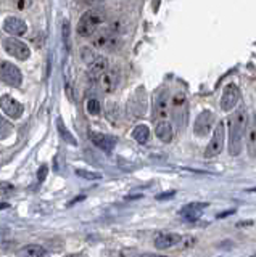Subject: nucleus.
I'll return each mask as SVG.
<instances>
[{
  "label": "nucleus",
  "instance_id": "473e14b6",
  "mask_svg": "<svg viewBox=\"0 0 256 257\" xmlns=\"http://www.w3.org/2000/svg\"><path fill=\"white\" fill-rule=\"evenodd\" d=\"M82 4H92V2H97V0H81Z\"/></svg>",
  "mask_w": 256,
  "mask_h": 257
},
{
  "label": "nucleus",
  "instance_id": "f03ea898",
  "mask_svg": "<svg viewBox=\"0 0 256 257\" xmlns=\"http://www.w3.org/2000/svg\"><path fill=\"white\" fill-rule=\"evenodd\" d=\"M105 20H107V16L102 10H87L77 23V28H76L77 34L81 37L94 36L102 24L105 23Z\"/></svg>",
  "mask_w": 256,
  "mask_h": 257
},
{
  "label": "nucleus",
  "instance_id": "b1692460",
  "mask_svg": "<svg viewBox=\"0 0 256 257\" xmlns=\"http://www.w3.org/2000/svg\"><path fill=\"white\" fill-rule=\"evenodd\" d=\"M81 56H82V60H84V63L89 66V64L94 61V60H97L99 58V55L95 53L92 48H89V47H84L82 50H81Z\"/></svg>",
  "mask_w": 256,
  "mask_h": 257
},
{
  "label": "nucleus",
  "instance_id": "393cba45",
  "mask_svg": "<svg viewBox=\"0 0 256 257\" xmlns=\"http://www.w3.org/2000/svg\"><path fill=\"white\" fill-rule=\"evenodd\" d=\"M76 175L82 177V179H86V180H100L102 179V174L86 171V169H76Z\"/></svg>",
  "mask_w": 256,
  "mask_h": 257
},
{
  "label": "nucleus",
  "instance_id": "f3484780",
  "mask_svg": "<svg viewBox=\"0 0 256 257\" xmlns=\"http://www.w3.org/2000/svg\"><path fill=\"white\" fill-rule=\"evenodd\" d=\"M155 134L163 143H169L173 140V125L167 122L166 119L158 120L156 127H155Z\"/></svg>",
  "mask_w": 256,
  "mask_h": 257
},
{
  "label": "nucleus",
  "instance_id": "72a5a7b5",
  "mask_svg": "<svg viewBox=\"0 0 256 257\" xmlns=\"http://www.w3.org/2000/svg\"><path fill=\"white\" fill-rule=\"evenodd\" d=\"M246 191H248V193H256V188H248Z\"/></svg>",
  "mask_w": 256,
  "mask_h": 257
},
{
  "label": "nucleus",
  "instance_id": "bb28decb",
  "mask_svg": "<svg viewBox=\"0 0 256 257\" xmlns=\"http://www.w3.org/2000/svg\"><path fill=\"white\" fill-rule=\"evenodd\" d=\"M195 244H197V238L195 236H182L178 246L181 249H190V247H194Z\"/></svg>",
  "mask_w": 256,
  "mask_h": 257
},
{
  "label": "nucleus",
  "instance_id": "7ed1b4c3",
  "mask_svg": "<svg viewBox=\"0 0 256 257\" xmlns=\"http://www.w3.org/2000/svg\"><path fill=\"white\" fill-rule=\"evenodd\" d=\"M224 139H226V127L222 122H218L213 131V137L208 147L205 150V156L206 158H216L222 151L224 148Z\"/></svg>",
  "mask_w": 256,
  "mask_h": 257
},
{
  "label": "nucleus",
  "instance_id": "20e7f679",
  "mask_svg": "<svg viewBox=\"0 0 256 257\" xmlns=\"http://www.w3.org/2000/svg\"><path fill=\"white\" fill-rule=\"evenodd\" d=\"M0 80L10 87H20L23 82L21 71L10 61L0 63Z\"/></svg>",
  "mask_w": 256,
  "mask_h": 257
},
{
  "label": "nucleus",
  "instance_id": "5701e85b",
  "mask_svg": "<svg viewBox=\"0 0 256 257\" xmlns=\"http://www.w3.org/2000/svg\"><path fill=\"white\" fill-rule=\"evenodd\" d=\"M86 109L89 114L92 116H99L100 114V111H102V104L97 98H89L87 100V104H86Z\"/></svg>",
  "mask_w": 256,
  "mask_h": 257
},
{
  "label": "nucleus",
  "instance_id": "4be33fe9",
  "mask_svg": "<svg viewBox=\"0 0 256 257\" xmlns=\"http://www.w3.org/2000/svg\"><path fill=\"white\" fill-rule=\"evenodd\" d=\"M248 150H250L251 156H256V120L248 131Z\"/></svg>",
  "mask_w": 256,
  "mask_h": 257
},
{
  "label": "nucleus",
  "instance_id": "cd10ccee",
  "mask_svg": "<svg viewBox=\"0 0 256 257\" xmlns=\"http://www.w3.org/2000/svg\"><path fill=\"white\" fill-rule=\"evenodd\" d=\"M13 191V185L9 182H0V195H9Z\"/></svg>",
  "mask_w": 256,
  "mask_h": 257
},
{
  "label": "nucleus",
  "instance_id": "4468645a",
  "mask_svg": "<svg viewBox=\"0 0 256 257\" xmlns=\"http://www.w3.org/2000/svg\"><path fill=\"white\" fill-rule=\"evenodd\" d=\"M205 207H208L206 203H190L186 207H182L179 214L182 217H186L187 220L194 222V220L200 219V215H202V212L205 211Z\"/></svg>",
  "mask_w": 256,
  "mask_h": 257
},
{
  "label": "nucleus",
  "instance_id": "7c9ffc66",
  "mask_svg": "<svg viewBox=\"0 0 256 257\" xmlns=\"http://www.w3.org/2000/svg\"><path fill=\"white\" fill-rule=\"evenodd\" d=\"M176 191H169V193H163L161 196H158V199H164V198H173Z\"/></svg>",
  "mask_w": 256,
  "mask_h": 257
},
{
  "label": "nucleus",
  "instance_id": "2f4dec72",
  "mask_svg": "<svg viewBox=\"0 0 256 257\" xmlns=\"http://www.w3.org/2000/svg\"><path fill=\"white\" fill-rule=\"evenodd\" d=\"M7 207H10L9 203H0V211H4V209H7Z\"/></svg>",
  "mask_w": 256,
  "mask_h": 257
},
{
  "label": "nucleus",
  "instance_id": "9d476101",
  "mask_svg": "<svg viewBox=\"0 0 256 257\" xmlns=\"http://www.w3.org/2000/svg\"><path fill=\"white\" fill-rule=\"evenodd\" d=\"M181 235H178V233L174 231H159L158 235L155 236V247L156 249H161V251H164V249H169V247H174L179 244L181 241Z\"/></svg>",
  "mask_w": 256,
  "mask_h": 257
},
{
  "label": "nucleus",
  "instance_id": "9b49d317",
  "mask_svg": "<svg viewBox=\"0 0 256 257\" xmlns=\"http://www.w3.org/2000/svg\"><path fill=\"white\" fill-rule=\"evenodd\" d=\"M118 72L115 69H107L103 74L99 77V87H100V90L102 92H105V93H113L116 90V87H118Z\"/></svg>",
  "mask_w": 256,
  "mask_h": 257
},
{
  "label": "nucleus",
  "instance_id": "0eeeda50",
  "mask_svg": "<svg viewBox=\"0 0 256 257\" xmlns=\"http://www.w3.org/2000/svg\"><path fill=\"white\" fill-rule=\"evenodd\" d=\"M92 44H94V47L100 48V50H113V48L118 45V36H116V31L110 26L108 29L99 32V34L94 37Z\"/></svg>",
  "mask_w": 256,
  "mask_h": 257
},
{
  "label": "nucleus",
  "instance_id": "6ab92c4d",
  "mask_svg": "<svg viewBox=\"0 0 256 257\" xmlns=\"http://www.w3.org/2000/svg\"><path fill=\"white\" fill-rule=\"evenodd\" d=\"M18 255H25V257H42V255H47V251H45L42 246L29 244V246H25L23 249H20Z\"/></svg>",
  "mask_w": 256,
  "mask_h": 257
},
{
  "label": "nucleus",
  "instance_id": "ddd939ff",
  "mask_svg": "<svg viewBox=\"0 0 256 257\" xmlns=\"http://www.w3.org/2000/svg\"><path fill=\"white\" fill-rule=\"evenodd\" d=\"M89 139L95 147L103 150V151H107V153H110L111 150H113L115 143H116V140L113 139V137L100 134V132H89Z\"/></svg>",
  "mask_w": 256,
  "mask_h": 257
},
{
  "label": "nucleus",
  "instance_id": "c85d7f7f",
  "mask_svg": "<svg viewBox=\"0 0 256 257\" xmlns=\"http://www.w3.org/2000/svg\"><path fill=\"white\" fill-rule=\"evenodd\" d=\"M47 174H49V166H45V164L41 166V169H39V172H37V180L39 182H44Z\"/></svg>",
  "mask_w": 256,
  "mask_h": 257
},
{
  "label": "nucleus",
  "instance_id": "c756f323",
  "mask_svg": "<svg viewBox=\"0 0 256 257\" xmlns=\"http://www.w3.org/2000/svg\"><path fill=\"white\" fill-rule=\"evenodd\" d=\"M31 2H33V0H18V8L20 10H25V8L31 5Z\"/></svg>",
  "mask_w": 256,
  "mask_h": 257
},
{
  "label": "nucleus",
  "instance_id": "1a4fd4ad",
  "mask_svg": "<svg viewBox=\"0 0 256 257\" xmlns=\"http://www.w3.org/2000/svg\"><path fill=\"white\" fill-rule=\"evenodd\" d=\"M214 124V112L213 111H202L198 114V117L195 119V124H194V134L197 137H206L208 132H211Z\"/></svg>",
  "mask_w": 256,
  "mask_h": 257
},
{
  "label": "nucleus",
  "instance_id": "f8f14e48",
  "mask_svg": "<svg viewBox=\"0 0 256 257\" xmlns=\"http://www.w3.org/2000/svg\"><path fill=\"white\" fill-rule=\"evenodd\" d=\"M4 31L9 32L10 36L18 37V36H25L26 34L28 26H26L25 21L17 18V16H9V18L4 21Z\"/></svg>",
  "mask_w": 256,
  "mask_h": 257
},
{
  "label": "nucleus",
  "instance_id": "2eb2a0df",
  "mask_svg": "<svg viewBox=\"0 0 256 257\" xmlns=\"http://www.w3.org/2000/svg\"><path fill=\"white\" fill-rule=\"evenodd\" d=\"M169 108H171V101H169V96L167 93H161L159 98L156 100L155 104V116L158 120H163L169 116Z\"/></svg>",
  "mask_w": 256,
  "mask_h": 257
},
{
  "label": "nucleus",
  "instance_id": "412c9836",
  "mask_svg": "<svg viewBox=\"0 0 256 257\" xmlns=\"http://www.w3.org/2000/svg\"><path fill=\"white\" fill-rule=\"evenodd\" d=\"M13 124L10 122L9 119L4 117V116H0V140H5V139H9V137L13 134Z\"/></svg>",
  "mask_w": 256,
  "mask_h": 257
},
{
  "label": "nucleus",
  "instance_id": "f257e3e1",
  "mask_svg": "<svg viewBox=\"0 0 256 257\" xmlns=\"http://www.w3.org/2000/svg\"><path fill=\"white\" fill-rule=\"evenodd\" d=\"M248 127V114L245 108H238L229 117V153L230 156H238L242 151V140Z\"/></svg>",
  "mask_w": 256,
  "mask_h": 257
},
{
  "label": "nucleus",
  "instance_id": "a211bd4d",
  "mask_svg": "<svg viewBox=\"0 0 256 257\" xmlns=\"http://www.w3.org/2000/svg\"><path fill=\"white\" fill-rule=\"evenodd\" d=\"M132 139L137 143H140V145L148 143V140H150V128H148V125L140 124V125L135 127L134 132H132Z\"/></svg>",
  "mask_w": 256,
  "mask_h": 257
},
{
  "label": "nucleus",
  "instance_id": "39448f33",
  "mask_svg": "<svg viewBox=\"0 0 256 257\" xmlns=\"http://www.w3.org/2000/svg\"><path fill=\"white\" fill-rule=\"evenodd\" d=\"M4 48L7 53L15 56V58L20 61H26L31 56V48L25 42H21V40L15 37H7L4 40Z\"/></svg>",
  "mask_w": 256,
  "mask_h": 257
},
{
  "label": "nucleus",
  "instance_id": "6e6552de",
  "mask_svg": "<svg viewBox=\"0 0 256 257\" xmlns=\"http://www.w3.org/2000/svg\"><path fill=\"white\" fill-rule=\"evenodd\" d=\"M0 108L7 116L12 119H20L25 112V106L12 95H2L0 96Z\"/></svg>",
  "mask_w": 256,
  "mask_h": 257
},
{
  "label": "nucleus",
  "instance_id": "423d86ee",
  "mask_svg": "<svg viewBox=\"0 0 256 257\" xmlns=\"http://www.w3.org/2000/svg\"><path fill=\"white\" fill-rule=\"evenodd\" d=\"M238 100H240V88H238V85L234 84V82L227 84L226 87H224L221 101H219L221 109L222 111H232L237 106Z\"/></svg>",
  "mask_w": 256,
  "mask_h": 257
},
{
  "label": "nucleus",
  "instance_id": "a878e982",
  "mask_svg": "<svg viewBox=\"0 0 256 257\" xmlns=\"http://www.w3.org/2000/svg\"><path fill=\"white\" fill-rule=\"evenodd\" d=\"M61 34H63V42H65L66 50H71V37H69V23L65 21L63 23V29H61Z\"/></svg>",
  "mask_w": 256,
  "mask_h": 257
},
{
  "label": "nucleus",
  "instance_id": "dca6fc26",
  "mask_svg": "<svg viewBox=\"0 0 256 257\" xmlns=\"http://www.w3.org/2000/svg\"><path fill=\"white\" fill-rule=\"evenodd\" d=\"M108 69V60L103 58V56H99L97 60H94L89 64V77L92 80H99V77Z\"/></svg>",
  "mask_w": 256,
  "mask_h": 257
},
{
  "label": "nucleus",
  "instance_id": "aec40b11",
  "mask_svg": "<svg viewBox=\"0 0 256 257\" xmlns=\"http://www.w3.org/2000/svg\"><path fill=\"white\" fill-rule=\"evenodd\" d=\"M57 128H58V134H60V137H61L63 140H65L66 143H69V145H73V147H76L77 142L74 139V135L68 131V127L65 125V122H63L60 117L57 119Z\"/></svg>",
  "mask_w": 256,
  "mask_h": 257
}]
</instances>
